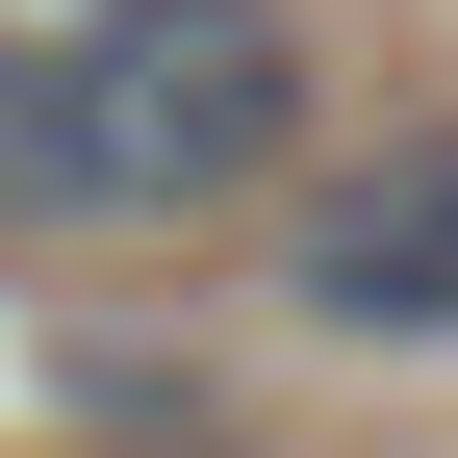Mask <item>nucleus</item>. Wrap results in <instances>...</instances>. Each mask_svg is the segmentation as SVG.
<instances>
[{"mask_svg":"<svg viewBox=\"0 0 458 458\" xmlns=\"http://www.w3.org/2000/svg\"><path fill=\"white\" fill-rule=\"evenodd\" d=\"M102 458H229V433H102Z\"/></svg>","mask_w":458,"mask_h":458,"instance_id":"obj_4","label":"nucleus"},{"mask_svg":"<svg viewBox=\"0 0 458 458\" xmlns=\"http://www.w3.org/2000/svg\"><path fill=\"white\" fill-rule=\"evenodd\" d=\"M306 153H331V51H306V0H128L102 128H77V229H255Z\"/></svg>","mask_w":458,"mask_h":458,"instance_id":"obj_1","label":"nucleus"},{"mask_svg":"<svg viewBox=\"0 0 458 458\" xmlns=\"http://www.w3.org/2000/svg\"><path fill=\"white\" fill-rule=\"evenodd\" d=\"M102 51H128V0H0V229H77Z\"/></svg>","mask_w":458,"mask_h":458,"instance_id":"obj_3","label":"nucleus"},{"mask_svg":"<svg viewBox=\"0 0 458 458\" xmlns=\"http://www.w3.org/2000/svg\"><path fill=\"white\" fill-rule=\"evenodd\" d=\"M255 280L306 357H458V102H408L382 153H306L255 204Z\"/></svg>","mask_w":458,"mask_h":458,"instance_id":"obj_2","label":"nucleus"}]
</instances>
